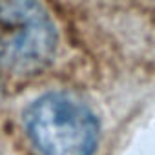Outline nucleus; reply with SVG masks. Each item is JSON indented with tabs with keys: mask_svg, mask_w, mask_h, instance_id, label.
Returning a JSON list of instances; mask_svg holds the SVG:
<instances>
[{
	"mask_svg": "<svg viewBox=\"0 0 155 155\" xmlns=\"http://www.w3.org/2000/svg\"><path fill=\"white\" fill-rule=\"evenodd\" d=\"M57 42L55 22L38 0H0V77L6 82L44 71Z\"/></svg>",
	"mask_w": 155,
	"mask_h": 155,
	"instance_id": "1",
	"label": "nucleus"
},
{
	"mask_svg": "<svg viewBox=\"0 0 155 155\" xmlns=\"http://www.w3.org/2000/svg\"><path fill=\"white\" fill-rule=\"evenodd\" d=\"M6 88H8V82L0 77V104L4 102V95H6Z\"/></svg>",
	"mask_w": 155,
	"mask_h": 155,
	"instance_id": "3",
	"label": "nucleus"
},
{
	"mask_svg": "<svg viewBox=\"0 0 155 155\" xmlns=\"http://www.w3.org/2000/svg\"><path fill=\"white\" fill-rule=\"evenodd\" d=\"M24 128L40 155H93L101 126L91 108L68 91H49L24 111Z\"/></svg>",
	"mask_w": 155,
	"mask_h": 155,
	"instance_id": "2",
	"label": "nucleus"
},
{
	"mask_svg": "<svg viewBox=\"0 0 155 155\" xmlns=\"http://www.w3.org/2000/svg\"><path fill=\"white\" fill-rule=\"evenodd\" d=\"M0 155H2V153H0Z\"/></svg>",
	"mask_w": 155,
	"mask_h": 155,
	"instance_id": "4",
	"label": "nucleus"
}]
</instances>
